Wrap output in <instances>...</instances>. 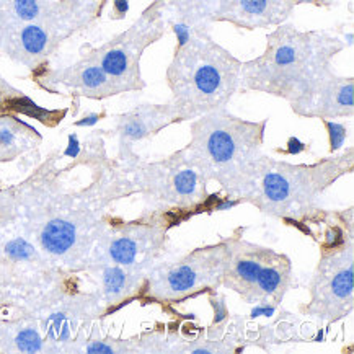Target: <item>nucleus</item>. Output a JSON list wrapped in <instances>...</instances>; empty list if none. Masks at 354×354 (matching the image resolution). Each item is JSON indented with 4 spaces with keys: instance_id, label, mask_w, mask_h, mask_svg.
Masks as SVG:
<instances>
[{
    "instance_id": "a211bd4d",
    "label": "nucleus",
    "mask_w": 354,
    "mask_h": 354,
    "mask_svg": "<svg viewBox=\"0 0 354 354\" xmlns=\"http://www.w3.org/2000/svg\"><path fill=\"white\" fill-rule=\"evenodd\" d=\"M16 348L23 353H38L43 349V340L38 335L36 330L33 328H27V330H21L15 338Z\"/></svg>"
},
{
    "instance_id": "20e7f679",
    "label": "nucleus",
    "mask_w": 354,
    "mask_h": 354,
    "mask_svg": "<svg viewBox=\"0 0 354 354\" xmlns=\"http://www.w3.org/2000/svg\"><path fill=\"white\" fill-rule=\"evenodd\" d=\"M354 168V149L314 163L276 161L263 154L239 201L248 202L271 217L299 222L320 209L327 189Z\"/></svg>"
},
{
    "instance_id": "ddd939ff",
    "label": "nucleus",
    "mask_w": 354,
    "mask_h": 354,
    "mask_svg": "<svg viewBox=\"0 0 354 354\" xmlns=\"http://www.w3.org/2000/svg\"><path fill=\"white\" fill-rule=\"evenodd\" d=\"M181 123L178 110L170 105H144L124 116L121 124V136L126 141H142L155 136L163 128Z\"/></svg>"
},
{
    "instance_id": "f8f14e48",
    "label": "nucleus",
    "mask_w": 354,
    "mask_h": 354,
    "mask_svg": "<svg viewBox=\"0 0 354 354\" xmlns=\"http://www.w3.org/2000/svg\"><path fill=\"white\" fill-rule=\"evenodd\" d=\"M227 245L228 258L222 276V287L231 289L241 297V300L250 304L263 268L276 250L248 241L244 235H239V232L227 237Z\"/></svg>"
},
{
    "instance_id": "f03ea898",
    "label": "nucleus",
    "mask_w": 354,
    "mask_h": 354,
    "mask_svg": "<svg viewBox=\"0 0 354 354\" xmlns=\"http://www.w3.org/2000/svg\"><path fill=\"white\" fill-rule=\"evenodd\" d=\"M266 126L268 119H241L221 108L189 121V142L180 154L207 183L215 181L239 201L265 154Z\"/></svg>"
},
{
    "instance_id": "0eeeda50",
    "label": "nucleus",
    "mask_w": 354,
    "mask_h": 354,
    "mask_svg": "<svg viewBox=\"0 0 354 354\" xmlns=\"http://www.w3.org/2000/svg\"><path fill=\"white\" fill-rule=\"evenodd\" d=\"M136 185L145 202L162 213L194 211L209 198L207 181L180 150L163 161L139 163Z\"/></svg>"
},
{
    "instance_id": "7ed1b4c3",
    "label": "nucleus",
    "mask_w": 354,
    "mask_h": 354,
    "mask_svg": "<svg viewBox=\"0 0 354 354\" xmlns=\"http://www.w3.org/2000/svg\"><path fill=\"white\" fill-rule=\"evenodd\" d=\"M241 60L211 36L209 28L180 34L165 80L181 121L227 108L240 92Z\"/></svg>"
},
{
    "instance_id": "6ab92c4d",
    "label": "nucleus",
    "mask_w": 354,
    "mask_h": 354,
    "mask_svg": "<svg viewBox=\"0 0 354 354\" xmlns=\"http://www.w3.org/2000/svg\"><path fill=\"white\" fill-rule=\"evenodd\" d=\"M5 252L14 260H30L34 255V248L23 239H15L10 244H7Z\"/></svg>"
},
{
    "instance_id": "393cba45",
    "label": "nucleus",
    "mask_w": 354,
    "mask_h": 354,
    "mask_svg": "<svg viewBox=\"0 0 354 354\" xmlns=\"http://www.w3.org/2000/svg\"><path fill=\"white\" fill-rule=\"evenodd\" d=\"M98 121V115H90L88 118H85V119H82V121H79V126H92V124H95Z\"/></svg>"
},
{
    "instance_id": "f3484780",
    "label": "nucleus",
    "mask_w": 354,
    "mask_h": 354,
    "mask_svg": "<svg viewBox=\"0 0 354 354\" xmlns=\"http://www.w3.org/2000/svg\"><path fill=\"white\" fill-rule=\"evenodd\" d=\"M12 14L23 23L36 21L43 14V0H10Z\"/></svg>"
},
{
    "instance_id": "9b49d317",
    "label": "nucleus",
    "mask_w": 354,
    "mask_h": 354,
    "mask_svg": "<svg viewBox=\"0 0 354 354\" xmlns=\"http://www.w3.org/2000/svg\"><path fill=\"white\" fill-rule=\"evenodd\" d=\"M296 7L294 0H221L209 23H228L245 32L276 28L291 19Z\"/></svg>"
},
{
    "instance_id": "39448f33",
    "label": "nucleus",
    "mask_w": 354,
    "mask_h": 354,
    "mask_svg": "<svg viewBox=\"0 0 354 354\" xmlns=\"http://www.w3.org/2000/svg\"><path fill=\"white\" fill-rule=\"evenodd\" d=\"M228 258L227 239L194 248L174 261L154 265L141 294L155 304H181L222 286Z\"/></svg>"
},
{
    "instance_id": "9d476101",
    "label": "nucleus",
    "mask_w": 354,
    "mask_h": 354,
    "mask_svg": "<svg viewBox=\"0 0 354 354\" xmlns=\"http://www.w3.org/2000/svg\"><path fill=\"white\" fill-rule=\"evenodd\" d=\"M167 231L165 221L152 219L134 222L111 239L108 245V257L113 265L150 270L165 245Z\"/></svg>"
},
{
    "instance_id": "aec40b11",
    "label": "nucleus",
    "mask_w": 354,
    "mask_h": 354,
    "mask_svg": "<svg viewBox=\"0 0 354 354\" xmlns=\"http://www.w3.org/2000/svg\"><path fill=\"white\" fill-rule=\"evenodd\" d=\"M16 144V134L10 126L0 124V149L7 150L15 148Z\"/></svg>"
},
{
    "instance_id": "423d86ee",
    "label": "nucleus",
    "mask_w": 354,
    "mask_h": 354,
    "mask_svg": "<svg viewBox=\"0 0 354 354\" xmlns=\"http://www.w3.org/2000/svg\"><path fill=\"white\" fill-rule=\"evenodd\" d=\"M354 307V244L343 235L322 250L320 261L309 284V302L300 312L327 323L351 315Z\"/></svg>"
},
{
    "instance_id": "a878e982",
    "label": "nucleus",
    "mask_w": 354,
    "mask_h": 354,
    "mask_svg": "<svg viewBox=\"0 0 354 354\" xmlns=\"http://www.w3.org/2000/svg\"><path fill=\"white\" fill-rule=\"evenodd\" d=\"M2 103H3V97H2V93H0V108H2Z\"/></svg>"
},
{
    "instance_id": "1a4fd4ad",
    "label": "nucleus",
    "mask_w": 354,
    "mask_h": 354,
    "mask_svg": "<svg viewBox=\"0 0 354 354\" xmlns=\"http://www.w3.org/2000/svg\"><path fill=\"white\" fill-rule=\"evenodd\" d=\"M289 106L296 116L305 119L353 118L354 77L338 75L330 69Z\"/></svg>"
},
{
    "instance_id": "4468645a",
    "label": "nucleus",
    "mask_w": 354,
    "mask_h": 354,
    "mask_svg": "<svg viewBox=\"0 0 354 354\" xmlns=\"http://www.w3.org/2000/svg\"><path fill=\"white\" fill-rule=\"evenodd\" d=\"M221 0H155L167 23L180 34L196 28H209V19Z\"/></svg>"
},
{
    "instance_id": "b1692460",
    "label": "nucleus",
    "mask_w": 354,
    "mask_h": 354,
    "mask_svg": "<svg viewBox=\"0 0 354 354\" xmlns=\"http://www.w3.org/2000/svg\"><path fill=\"white\" fill-rule=\"evenodd\" d=\"M71 148H69L67 150H66V155H71V157H75L77 155V152H79V144H77V139H75V136H72L71 137Z\"/></svg>"
},
{
    "instance_id": "4be33fe9",
    "label": "nucleus",
    "mask_w": 354,
    "mask_h": 354,
    "mask_svg": "<svg viewBox=\"0 0 354 354\" xmlns=\"http://www.w3.org/2000/svg\"><path fill=\"white\" fill-rule=\"evenodd\" d=\"M115 349L111 346H106V344H103L102 341H95V343L88 344L87 346V353H113Z\"/></svg>"
},
{
    "instance_id": "dca6fc26",
    "label": "nucleus",
    "mask_w": 354,
    "mask_h": 354,
    "mask_svg": "<svg viewBox=\"0 0 354 354\" xmlns=\"http://www.w3.org/2000/svg\"><path fill=\"white\" fill-rule=\"evenodd\" d=\"M19 43L21 51L27 56H32V58L46 54L47 47H49V40H47L45 30L38 23H34V21L27 23L20 30Z\"/></svg>"
},
{
    "instance_id": "f257e3e1",
    "label": "nucleus",
    "mask_w": 354,
    "mask_h": 354,
    "mask_svg": "<svg viewBox=\"0 0 354 354\" xmlns=\"http://www.w3.org/2000/svg\"><path fill=\"white\" fill-rule=\"evenodd\" d=\"M346 47L330 30H299L283 23L268 33L265 51L241 62L240 92H257L287 103L304 95Z\"/></svg>"
},
{
    "instance_id": "6e6552de",
    "label": "nucleus",
    "mask_w": 354,
    "mask_h": 354,
    "mask_svg": "<svg viewBox=\"0 0 354 354\" xmlns=\"http://www.w3.org/2000/svg\"><path fill=\"white\" fill-rule=\"evenodd\" d=\"M167 20L157 3L145 12L128 32L115 40L100 54V66L118 92H136L145 87L141 75V58L144 51L157 43L167 32Z\"/></svg>"
},
{
    "instance_id": "412c9836",
    "label": "nucleus",
    "mask_w": 354,
    "mask_h": 354,
    "mask_svg": "<svg viewBox=\"0 0 354 354\" xmlns=\"http://www.w3.org/2000/svg\"><path fill=\"white\" fill-rule=\"evenodd\" d=\"M294 2L296 5H314V7L327 8V7L335 5L338 0H294Z\"/></svg>"
},
{
    "instance_id": "5701e85b",
    "label": "nucleus",
    "mask_w": 354,
    "mask_h": 354,
    "mask_svg": "<svg viewBox=\"0 0 354 354\" xmlns=\"http://www.w3.org/2000/svg\"><path fill=\"white\" fill-rule=\"evenodd\" d=\"M129 8L128 0H115V15L116 19H123Z\"/></svg>"
},
{
    "instance_id": "2eb2a0df",
    "label": "nucleus",
    "mask_w": 354,
    "mask_h": 354,
    "mask_svg": "<svg viewBox=\"0 0 354 354\" xmlns=\"http://www.w3.org/2000/svg\"><path fill=\"white\" fill-rule=\"evenodd\" d=\"M43 248L47 253L56 255V257H62L77 241V228L75 224L66 219L54 217L49 222H46V226L43 227L41 235H40Z\"/></svg>"
}]
</instances>
